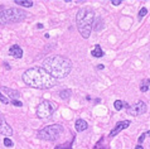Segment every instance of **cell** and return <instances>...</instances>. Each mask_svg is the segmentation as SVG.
<instances>
[{"mask_svg": "<svg viewBox=\"0 0 150 149\" xmlns=\"http://www.w3.org/2000/svg\"><path fill=\"white\" fill-rule=\"evenodd\" d=\"M114 107H115V109L117 110V111H120V110H121L122 107H124V102H122L121 100H116V101L114 102Z\"/></svg>", "mask_w": 150, "mask_h": 149, "instance_id": "d6986e66", "label": "cell"}, {"mask_svg": "<svg viewBox=\"0 0 150 149\" xmlns=\"http://www.w3.org/2000/svg\"><path fill=\"white\" fill-rule=\"evenodd\" d=\"M135 149H144V148H143V145H136Z\"/></svg>", "mask_w": 150, "mask_h": 149, "instance_id": "4316f807", "label": "cell"}, {"mask_svg": "<svg viewBox=\"0 0 150 149\" xmlns=\"http://www.w3.org/2000/svg\"><path fill=\"white\" fill-rule=\"evenodd\" d=\"M130 124H131L130 120H122V121H119V123L115 125L114 129H112V130L110 131L109 136H110V138H114V136L117 135V134L120 133V131H122L124 129H127V128L130 126Z\"/></svg>", "mask_w": 150, "mask_h": 149, "instance_id": "9c48e42d", "label": "cell"}, {"mask_svg": "<svg viewBox=\"0 0 150 149\" xmlns=\"http://www.w3.org/2000/svg\"><path fill=\"white\" fill-rule=\"evenodd\" d=\"M93 20H95V11L90 6H85L77 11L76 24L80 34L85 39L90 38L91 32H92L93 28Z\"/></svg>", "mask_w": 150, "mask_h": 149, "instance_id": "3957f363", "label": "cell"}, {"mask_svg": "<svg viewBox=\"0 0 150 149\" xmlns=\"http://www.w3.org/2000/svg\"><path fill=\"white\" fill-rule=\"evenodd\" d=\"M101 28H103V22L101 18H98L97 20H96V26H93V29L95 31H101Z\"/></svg>", "mask_w": 150, "mask_h": 149, "instance_id": "ac0fdd59", "label": "cell"}, {"mask_svg": "<svg viewBox=\"0 0 150 149\" xmlns=\"http://www.w3.org/2000/svg\"><path fill=\"white\" fill-rule=\"evenodd\" d=\"M0 91H3L4 94L9 97V100H18L20 97V92L18 90H13V89H8V87H0Z\"/></svg>", "mask_w": 150, "mask_h": 149, "instance_id": "30bf717a", "label": "cell"}, {"mask_svg": "<svg viewBox=\"0 0 150 149\" xmlns=\"http://www.w3.org/2000/svg\"><path fill=\"white\" fill-rule=\"evenodd\" d=\"M91 55H92L93 57H96V58H100V57H102V56H103V51H102L101 45H100V44H96L95 48L92 49V51H91Z\"/></svg>", "mask_w": 150, "mask_h": 149, "instance_id": "4fadbf2b", "label": "cell"}, {"mask_svg": "<svg viewBox=\"0 0 150 149\" xmlns=\"http://www.w3.org/2000/svg\"><path fill=\"white\" fill-rule=\"evenodd\" d=\"M0 101H1L3 104H5V105H8V104L10 102L9 99H6L5 96H4V95H1V92H0Z\"/></svg>", "mask_w": 150, "mask_h": 149, "instance_id": "7402d4cb", "label": "cell"}, {"mask_svg": "<svg viewBox=\"0 0 150 149\" xmlns=\"http://www.w3.org/2000/svg\"><path fill=\"white\" fill-rule=\"evenodd\" d=\"M27 11L19 8H8L0 11V24L20 23L27 18Z\"/></svg>", "mask_w": 150, "mask_h": 149, "instance_id": "277c9868", "label": "cell"}, {"mask_svg": "<svg viewBox=\"0 0 150 149\" xmlns=\"http://www.w3.org/2000/svg\"><path fill=\"white\" fill-rule=\"evenodd\" d=\"M148 110V106L144 101H137L135 105L130 106L127 109V114L129 115H132V116H137V115H143L146 113Z\"/></svg>", "mask_w": 150, "mask_h": 149, "instance_id": "52a82bcc", "label": "cell"}, {"mask_svg": "<svg viewBox=\"0 0 150 149\" xmlns=\"http://www.w3.org/2000/svg\"><path fill=\"white\" fill-rule=\"evenodd\" d=\"M23 82L30 87L47 90L52 89L57 85V80H54L44 68L42 67H32L23 73Z\"/></svg>", "mask_w": 150, "mask_h": 149, "instance_id": "6da1fadb", "label": "cell"}, {"mask_svg": "<svg viewBox=\"0 0 150 149\" xmlns=\"http://www.w3.org/2000/svg\"><path fill=\"white\" fill-rule=\"evenodd\" d=\"M149 84H150L149 78H144V80L141 81V85H140V91L141 92H146V91L149 90Z\"/></svg>", "mask_w": 150, "mask_h": 149, "instance_id": "9a60e30c", "label": "cell"}, {"mask_svg": "<svg viewBox=\"0 0 150 149\" xmlns=\"http://www.w3.org/2000/svg\"><path fill=\"white\" fill-rule=\"evenodd\" d=\"M42 68H44L54 80H59L69 74L72 70V62L63 56H51L43 61Z\"/></svg>", "mask_w": 150, "mask_h": 149, "instance_id": "7a4b0ae2", "label": "cell"}, {"mask_svg": "<svg viewBox=\"0 0 150 149\" xmlns=\"http://www.w3.org/2000/svg\"><path fill=\"white\" fill-rule=\"evenodd\" d=\"M71 95H72V91H71L69 89L59 91V96H61V99H63V100H68V99L71 97Z\"/></svg>", "mask_w": 150, "mask_h": 149, "instance_id": "2e32d148", "label": "cell"}, {"mask_svg": "<svg viewBox=\"0 0 150 149\" xmlns=\"http://www.w3.org/2000/svg\"><path fill=\"white\" fill-rule=\"evenodd\" d=\"M146 14H148V9H146V8H141L140 11H139V16H140V18H143V16H145Z\"/></svg>", "mask_w": 150, "mask_h": 149, "instance_id": "603a6c76", "label": "cell"}, {"mask_svg": "<svg viewBox=\"0 0 150 149\" xmlns=\"http://www.w3.org/2000/svg\"><path fill=\"white\" fill-rule=\"evenodd\" d=\"M9 52H10V55L14 57V58H22L23 57V49L22 47H20L19 44H13L11 47L9 48Z\"/></svg>", "mask_w": 150, "mask_h": 149, "instance_id": "8fae6325", "label": "cell"}, {"mask_svg": "<svg viewBox=\"0 0 150 149\" xmlns=\"http://www.w3.org/2000/svg\"><path fill=\"white\" fill-rule=\"evenodd\" d=\"M3 143H4V145L8 147V148H10V147H13V145H14V143L11 142V139H10V138H4Z\"/></svg>", "mask_w": 150, "mask_h": 149, "instance_id": "ffe728a7", "label": "cell"}, {"mask_svg": "<svg viewBox=\"0 0 150 149\" xmlns=\"http://www.w3.org/2000/svg\"><path fill=\"white\" fill-rule=\"evenodd\" d=\"M14 3L18 4V5L22 8H32L33 4H34L33 1H30V0H15Z\"/></svg>", "mask_w": 150, "mask_h": 149, "instance_id": "5bb4252c", "label": "cell"}, {"mask_svg": "<svg viewBox=\"0 0 150 149\" xmlns=\"http://www.w3.org/2000/svg\"><path fill=\"white\" fill-rule=\"evenodd\" d=\"M121 3H122L121 0H112V1H111V4H114V5H116V6L120 5V4H121Z\"/></svg>", "mask_w": 150, "mask_h": 149, "instance_id": "d4e9b609", "label": "cell"}, {"mask_svg": "<svg viewBox=\"0 0 150 149\" xmlns=\"http://www.w3.org/2000/svg\"><path fill=\"white\" fill-rule=\"evenodd\" d=\"M37 28H39V29H40V28H43V24H40V23H39L38 26H37Z\"/></svg>", "mask_w": 150, "mask_h": 149, "instance_id": "83f0119b", "label": "cell"}, {"mask_svg": "<svg viewBox=\"0 0 150 149\" xmlns=\"http://www.w3.org/2000/svg\"><path fill=\"white\" fill-rule=\"evenodd\" d=\"M58 109V105L54 101H49V100H43L37 107V116L39 119H48L51 118L54 111Z\"/></svg>", "mask_w": 150, "mask_h": 149, "instance_id": "8992f818", "label": "cell"}, {"mask_svg": "<svg viewBox=\"0 0 150 149\" xmlns=\"http://www.w3.org/2000/svg\"><path fill=\"white\" fill-rule=\"evenodd\" d=\"M73 140H74V136L72 138V140H71V142L63 144V145H57L56 149H72V143H73Z\"/></svg>", "mask_w": 150, "mask_h": 149, "instance_id": "e0dca14e", "label": "cell"}, {"mask_svg": "<svg viewBox=\"0 0 150 149\" xmlns=\"http://www.w3.org/2000/svg\"><path fill=\"white\" fill-rule=\"evenodd\" d=\"M97 68H98V70H103V65H98Z\"/></svg>", "mask_w": 150, "mask_h": 149, "instance_id": "484cf974", "label": "cell"}, {"mask_svg": "<svg viewBox=\"0 0 150 149\" xmlns=\"http://www.w3.org/2000/svg\"><path fill=\"white\" fill-rule=\"evenodd\" d=\"M74 128H76V130L78 133H82V131H85L87 128H88V124L83 119H77L76 123H74Z\"/></svg>", "mask_w": 150, "mask_h": 149, "instance_id": "7c38bea8", "label": "cell"}, {"mask_svg": "<svg viewBox=\"0 0 150 149\" xmlns=\"http://www.w3.org/2000/svg\"><path fill=\"white\" fill-rule=\"evenodd\" d=\"M0 134L5 135V138H10V136L14 134L13 128L6 123V120L4 118L3 114H0Z\"/></svg>", "mask_w": 150, "mask_h": 149, "instance_id": "ba28073f", "label": "cell"}, {"mask_svg": "<svg viewBox=\"0 0 150 149\" xmlns=\"http://www.w3.org/2000/svg\"><path fill=\"white\" fill-rule=\"evenodd\" d=\"M4 66H5V68H8V70H9L10 67H9V66H8V63H6V62H5V63H4Z\"/></svg>", "mask_w": 150, "mask_h": 149, "instance_id": "f1b7e54d", "label": "cell"}, {"mask_svg": "<svg viewBox=\"0 0 150 149\" xmlns=\"http://www.w3.org/2000/svg\"><path fill=\"white\" fill-rule=\"evenodd\" d=\"M10 102H11V104H13L14 106H18V107L23 106V102H22V101H19V100H10Z\"/></svg>", "mask_w": 150, "mask_h": 149, "instance_id": "cb8c5ba5", "label": "cell"}, {"mask_svg": "<svg viewBox=\"0 0 150 149\" xmlns=\"http://www.w3.org/2000/svg\"><path fill=\"white\" fill-rule=\"evenodd\" d=\"M149 135H150V131H145V133H143V134L140 135V138H139V145L144 142V139L146 138V136H149Z\"/></svg>", "mask_w": 150, "mask_h": 149, "instance_id": "44dd1931", "label": "cell"}, {"mask_svg": "<svg viewBox=\"0 0 150 149\" xmlns=\"http://www.w3.org/2000/svg\"><path fill=\"white\" fill-rule=\"evenodd\" d=\"M63 126L61 124H52V125H47L43 129H40L37 135L42 140H47V142H54V140L59 139V136L63 133Z\"/></svg>", "mask_w": 150, "mask_h": 149, "instance_id": "5b68a950", "label": "cell"}]
</instances>
